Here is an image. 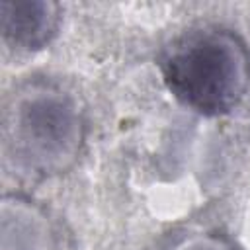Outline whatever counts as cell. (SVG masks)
Returning a JSON list of instances; mask_svg holds the SVG:
<instances>
[{"mask_svg":"<svg viewBox=\"0 0 250 250\" xmlns=\"http://www.w3.org/2000/svg\"><path fill=\"white\" fill-rule=\"evenodd\" d=\"M84 139L80 102L59 82L29 78L4 100L2 146L20 178L45 180L68 172L80 158Z\"/></svg>","mask_w":250,"mask_h":250,"instance_id":"1","label":"cell"},{"mask_svg":"<svg viewBox=\"0 0 250 250\" xmlns=\"http://www.w3.org/2000/svg\"><path fill=\"white\" fill-rule=\"evenodd\" d=\"M168 92L188 109L219 117L230 113L250 88V49L232 29L205 23L174 37L160 55Z\"/></svg>","mask_w":250,"mask_h":250,"instance_id":"2","label":"cell"},{"mask_svg":"<svg viewBox=\"0 0 250 250\" xmlns=\"http://www.w3.org/2000/svg\"><path fill=\"white\" fill-rule=\"evenodd\" d=\"M0 250H68L61 225L37 201L8 193L0 205Z\"/></svg>","mask_w":250,"mask_h":250,"instance_id":"3","label":"cell"},{"mask_svg":"<svg viewBox=\"0 0 250 250\" xmlns=\"http://www.w3.org/2000/svg\"><path fill=\"white\" fill-rule=\"evenodd\" d=\"M0 21L6 43L21 51H39L59 31L61 6L51 0H4Z\"/></svg>","mask_w":250,"mask_h":250,"instance_id":"4","label":"cell"},{"mask_svg":"<svg viewBox=\"0 0 250 250\" xmlns=\"http://www.w3.org/2000/svg\"><path fill=\"white\" fill-rule=\"evenodd\" d=\"M170 250H236V246L219 232H195L178 240Z\"/></svg>","mask_w":250,"mask_h":250,"instance_id":"5","label":"cell"}]
</instances>
